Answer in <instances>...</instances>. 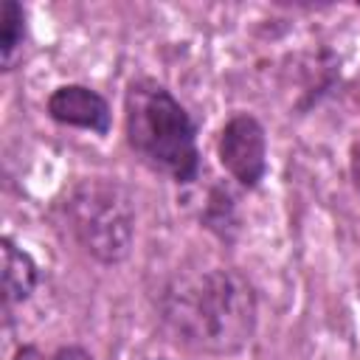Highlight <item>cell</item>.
<instances>
[{
  "label": "cell",
  "instance_id": "cell-2",
  "mask_svg": "<svg viewBox=\"0 0 360 360\" xmlns=\"http://www.w3.org/2000/svg\"><path fill=\"white\" fill-rule=\"evenodd\" d=\"M124 132L143 166L174 183L200 174L197 127L186 107L155 79H135L124 93Z\"/></svg>",
  "mask_w": 360,
  "mask_h": 360
},
{
  "label": "cell",
  "instance_id": "cell-9",
  "mask_svg": "<svg viewBox=\"0 0 360 360\" xmlns=\"http://www.w3.org/2000/svg\"><path fill=\"white\" fill-rule=\"evenodd\" d=\"M53 360H93L84 349H79V346H62L56 354H53Z\"/></svg>",
  "mask_w": 360,
  "mask_h": 360
},
{
  "label": "cell",
  "instance_id": "cell-10",
  "mask_svg": "<svg viewBox=\"0 0 360 360\" xmlns=\"http://www.w3.org/2000/svg\"><path fill=\"white\" fill-rule=\"evenodd\" d=\"M14 360H53V357H45L37 346H20L17 354H14Z\"/></svg>",
  "mask_w": 360,
  "mask_h": 360
},
{
  "label": "cell",
  "instance_id": "cell-1",
  "mask_svg": "<svg viewBox=\"0 0 360 360\" xmlns=\"http://www.w3.org/2000/svg\"><path fill=\"white\" fill-rule=\"evenodd\" d=\"M166 335L205 354H233L256 332V292L231 267H208L174 276L158 298Z\"/></svg>",
  "mask_w": 360,
  "mask_h": 360
},
{
  "label": "cell",
  "instance_id": "cell-8",
  "mask_svg": "<svg viewBox=\"0 0 360 360\" xmlns=\"http://www.w3.org/2000/svg\"><path fill=\"white\" fill-rule=\"evenodd\" d=\"M349 169H352V180H354V188L360 191V132L352 143V158H349Z\"/></svg>",
  "mask_w": 360,
  "mask_h": 360
},
{
  "label": "cell",
  "instance_id": "cell-4",
  "mask_svg": "<svg viewBox=\"0 0 360 360\" xmlns=\"http://www.w3.org/2000/svg\"><path fill=\"white\" fill-rule=\"evenodd\" d=\"M217 155L225 172L245 188H256L267 172V138L264 127L248 115L236 112L225 121L219 141H217Z\"/></svg>",
  "mask_w": 360,
  "mask_h": 360
},
{
  "label": "cell",
  "instance_id": "cell-7",
  "mask_svg": "<svg viewBox=\"0 0 360 360\" xmlns=\"http://www.w3.org/2000/svg\"><path fill=\"white\" fill-rule=\"evenodd\" d=\"M25 39V11L14 0L0 3V62L6 70L14 68Z\"/></svg>",
  "mask_w": 360,
  "mask_h": 360
},
{
  "label": "cell",
  "instance_id": "cell-6",
  "mask_svg": "<svg viewBox=\"0 0 360 360\" xmlns=\"http://www.w3.org/2000/svg\"><path fill=\"white\" fill-rule=\"evenodd\" d=\"M37 281H39L37 262L6 236L3 239V298L6 304L11 307V304L28 301Z\"/></svg>",
  "mask_w": 360,
  "mask_h": 360
},
{
  "label": "cell",
  "instance_id": "cell-3",
  "mask_svg": "<svg viewBox=\"0 0 360 360\" xmlns=\"http://www.w3.org/2000/svg\"><path fill=\"white\" fill-rule=\"evenodd\" d=\"M65 219L73 239L101 264H118L132 250L135 208L124 186L112 180L79 183L65 205Z\"/></svg>",
  "mask_w": 360,
  "mask_h": 360
},
{
  "label": "cell",
  "instance_id": "cell-5",
  "mask_svg": "<svg viewBox=\"0 0 360 360\" xmlns=\"http://www.w3.org/2000/svg\"><path fill=\"white\" fill-rule=\"evenodd\" d=\"M48 115L56 124L90 129L96 135L110 132V104L101 93L84 84H62L48 96Z\"/></svg>",
  "mask_w": 360,
  "mask_h": 360
}]
</instances>
